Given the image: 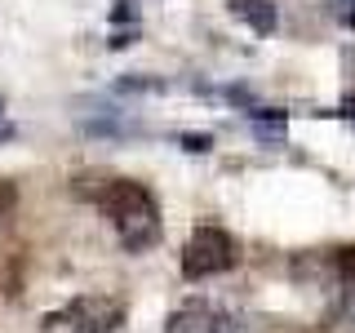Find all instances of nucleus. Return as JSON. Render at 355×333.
I'll return each mask as SVG.
<instances>
[{
    "mask_svg": "<svg viewBox=\"0 0 355 333\" xmlns=\"http://www.w3.org/2000/svg\"><path fill=\"white\" fill-rule=\"evenodd\" d=\"M94 205L111 218V227L120 231L125 249H147L160 236V205L142 182H129V178H111L107 187L94 191Z\"/></svg>",
    "mask_w": 355,
    "mask_h": 333,
    "instance_id": "f257e3e1",
    "label": "nucleus"
},
{
    "mask_svg": "<svg viewBox=\"0 0 355 333\" xmlns=\"http://www.w3.org/2000/svg\"><path fill=\"white\" fill-rule=\"evenodd\" d=\"M120 320H125V307L116 298L85 293V298H71L58 311H49L40 320V333H111V329H120Z\"/></svg>",
    "mask_w": 355,
    "mask_h": 333,
    "instance_id": "f03ea898",
    "label": "nucleus"
},
{
    "mask_svg": "<svg viewBox=\"0 0 355 333\" xmlns=\"http://www.w3.org/2000/svg\"><path fill=\"white\" fill-rule=\"evenodd\" d=\"M236 258H240V249H236V236H231V231L200 227V231H191V240H187V249H182V275L187 280L222 275V271L236 266Z\"/></svg>",
    "mask_w": 355,
    "mask_h": 333,
    "instance_id": "7ed1b4c3",
    "label": "nucleus"
},
{
    "mask_svg": "<svg viewBox=\"0 0 355 333\" xmlns=\"http://www.w3.org/2000/svg\"><path fill=\"white\" fill-rule=\"evenodd\" d=\"M164 333H258V325H249V320L231 316V311H222V307L196 302V307L173 311V316L164 320Z\"/></svg>",
    "mask_w": 355,
    "mask_h": 333,
    "instance_id": "20e7f679",
    "label": "nucleus"
},
{
    "mask_svg": "<svg viewBox=\"0 0 355 333\" xmlns=\"http://www.w3.org/2000/svg\"><path fill=\"white\" fill-rule=\"evenodd\" d=\"M227 9H231L240 22H249L258 36L275 31V5H271V0H227Z\"/></svg>",
    "mask_w": 355,
    "mask_h": 333,
    "instance_id": "39448f33",
    "label": "nucleus"
},
{
    "mask_svg": "<svg viewBox=\"0 0 355 333\" xmlns=\"http://www.w3.org/2000/svg\"><path fill=\"white\" fill-rule=\"evenodd\" d=\"M333 266H338V275L355 280V244H347V249H338V253H333Z\"/></svg>",
    "mask_w": 355,
    "mask_h": 333,
    "instance_id": "423d86ee",
    "label": "nucleus"
},
{
    "mask_svg": "<svg viewBox=\"0 0 355 333\" xmlns=\"http://www.w3.org/2000/svg\"><path fill=\"white\" fill-rule=\"evenodd\" d=\"M111 22H138V5H133V0H116V9H111Z\"/></svg>",
    "mask_w": 355,
    "mask_h": 333,
    "instance_id": "0eeeda50",
    "label": "nucleus"
},
{
    "mask_svg": "<svg viewBox=\"0 0 355 333\" xmlns=\"http://www.w3.org/2000/svg\"><path fill=\"white\" fill-rule=\"evenodd\" d=\"M14 205H18V187L0 178V218H5V214H9V209H14Z\"/></svg>",
    "mask_w": 355,
    "mask_h": 333,
    "instance_id": "6e6552de",
    "label": "nucleus"
},
{
    "mask_svg": "<svg viewBox=\"0 0 355 333\" xmlns=\"http://www.w3.org/2000/svg\"><path fill=\"white\" fill-rule=\"evenodd\" d=\"M182 147H187V151H209V147H214V138H209V133H187Z\"/></svg>",
    "mask_w": 355,
    "mask_h": 333,
    "instance_id": "1a4fd4ad",
    "label": "nucleus"
},
{
    "mask_svg": "<svg viewBox=\"0 0 355 333\" xmlns=\"http://www.w3.org/2000/svg\"><path fill=\"white\" fill-rule=\"evenodd\" d=\"M138 40V27H129V31H116V36H111V49H125V44H133Z\"/></svg>",
    "mask_w": 355,
    "mask_h": 333,
    "instance_id": "9d476101",
    "label": "nucleus"
},
{
    "mask_svg": "<svg viewBox=\"0 0 355 333\" xmlns=\"http://www.w3.org/2000/svg\"><path fill=\"white\" fill-rule=\"evenodd\" d=\"M342 329H347V333H355V298L347 302V311H342Z\"/></svg>",
    "mask_w": 355,
    "mask_h": 333,
    "instance_id": "9b49d317",
    "label": "nucleus"
},
{
    "mask_svg": "<svg viewBox=\"0 0 355 333\" xmlns=\"http://www.w3.org/2000/svg\"><path fill=\"white\" fill-rule=\"evenodd\" d=\"M347 22H351V27H355V14H351V18H347Z\"/></svg>",
    "mask_w": 355,
    "mask_h": 333,
    "instance_id": "f8f14e48",
    "label": "nucleus"
},
{
    "mask_svg": "<svg viewBox=\"0 0 355 333\" xmlns=\"http://www.w3.org/2000/svg\"><path fill=\"white\" fill-rule=\"evenodd\" d=\"M0 107H5V98H0Z\"/></svg>",
    "mask_w": 355,
    "mask_h": 333,
    "instance_id": "ddd939ff",
    "label": "nucleus"
}]
</instances>
